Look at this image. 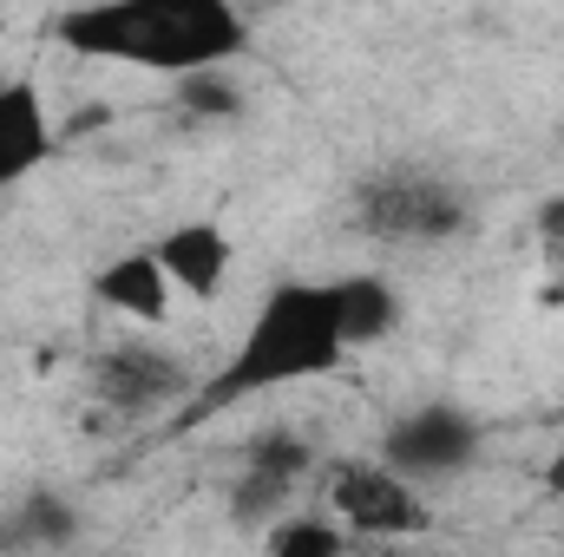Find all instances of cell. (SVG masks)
<instances>
[{
    "label": "cell",
    "mask_w": 564,
    "mask_h": 557,
    "mask_svg": "<svg viewBox=\"0 0 564 557\" xmlns=\"http://www.w3.org/2000/svg\"><path fill=\"white\" fill-rule=\"evenodd\" d=\"M308 466H315L308 439H295V433H263V439L243 452V472H237V512H243V518L276 512L282 499L302 485Z\"/></svg>",
    "instance_id": "10"
},
{
    "label": "cell",
    "mask_w": 564,
    "mask_h": 557,
    "mask_svg": "<svg viewBox=\"0 0 564 557\" xmlns=\"http://www.w3.org/2000/svg\"><path fill=\"white\" fill-rule=\"evenodd\" d=\"M341 354H348V335H341V315H335V282H276L257 302L230 361L210 381H197L191 414H224L250 394L322 381V374L341 368Z\"/></svg>",
    "instance_id": "2"
},
{
    "label": "cell",
    "mask_w": 564,
    "mask_h": 557,
    "mask_svg": "<svg viewBox=\"0 0 564 557\" xmlns=\"http://www.w3.org/2000/svg\"><path fill=\"white\" fill-rule=\"evenodd\" d=\"M545 492H552V499L564 505V446L552 452V459H545Z\"/></svg>",
    "instance_id": "16"
},
{
    "label": "cell",
    "mask_w": 564,
    "mask_h": 557,
    "mask_svg": "<svg viewBox=\"0 0 564 557\" xmlns=\"http://www.w3.org/2000/svg\"><path fill=\"white\" fill-rule=\"evenodd\" d=\"M335 315H341V335L348 348H368L381 335H394L401 321V295L388 276H335Z\"/></svg>",
    "instance_id": "11"
},
{
    "label": "cell",
    "mask_w": 564,
    "mask_h": 557,
    "mask_svg": "<svg viewBox=\"0 0 564 557\" xmlns=\"http://www.w3.org/2000/svg\"><path fill=\"white\" fill-rule=\"evenodd\" d=\"M53 157V112L33 79H0V190Z\"/></svg>",
    "instance_id": "8"
},
{
    "label": "cell",
    "mask_w": 564,
    "mask_h": 557,
    "mask_svg": "<svg viewBox=\"0 0 564 557\" xmlns=\"http://www.w3.org/2000/svg\"><path fill=\"white\" fill-rule=\"evenodd\" d=\"M93 394L112 407V414H158V407H177L197 394L191 368L164 348H144V341H119L93 361Z\"/></svg>",
    "instance_id": "6"
},
{
    "label": "cell",
    "mask_w": 564,
    "mask_h": 557,
    "mask_svg": "<svg viewBox=\"0 0 564 557\" xmlns=\"http://www.w3.org/2000/svg\"><path fill=\"white\" fill-rule=\"evenodd\" d=\"M322 505L355 532V538H414L426 532L421 485L394 472L381 452L375 459H335L322 479Z\"/></svg>",
    "instance_id": "4"
},
{
    "label": "cell",
    "mask_w": 564,
    "mask_h": 557,
    "mask_svg": "<svg viewBox=\"0 0 564 557\" xmlns=\"http://www.w3.org/2000/svg\"><path fill=\"white\" fill-rule=\"evenodd\" d=\"M381 459L394 472H408L414 485L426 479H453L479 459V419L453 401H426L414 414H401L388 433H381Z\"/></svg>",
    "instance_id": "5"
},
{
    "label": "cell",
    "mask_w": 564,
    "mask_h": 557,
    "mask_svg": "<svg viewBox=\"0 0 564 557\" xmlns=\"http://www.w3.org/2000/svg\"><path fill=\"white\" fill-rule=\"evenodd\" d=\"M93 295H99V308H112V315H126V321H144V328L171 321V302H177V288L164 276L158 250H126V256H112V263L93 276Z\"/></svg>",
    "instance_id": "9"
},
{
    "label": "cell",
    "mask_w": 564,
    "mask_h": 557,
    "mask_svg": "<svg viewBox=\"0 0 564 557\" xmlns=\"http://www.w3.org/2000/svg\"><path fill=\"white\" fill-rule=\"evenodd\" d=\"M539 237H545V250L564 263V197H552V204L539 210Z\"/></svg>",
    "instance_id": "15"
},
{
    "label": "cell",
    "mask_w": 564,
    "mask_h": 557,
    "mask_svg": "<svg viewBox=\"0 0 564 557\" xmlns=\"http://www.w3.org/2000/svg\"><path fill=\"white\" fill-rule=\"evenodd\" d=\"M355 223L375 243L433 250V243H453L473 223V197L453 177L426 171V164H388V171L355 184Z\"/></svg>",
    "instance_id": "3"
},
{
    "label": "cell",
    "mask_w": 564,
    "mask_h": 557,
    "mask_svg": "<svg viewBox=\"0 0 564 557\" xmlns=\"http://www.w3.org/2000/svg\"><path fill=\"white\" fill-rule=\"evenodd\" d=\"M177 106L197 112V119H237L243 112V92L224 79V66H204V73H184L177 79Z\"/></svg>",
    "instance_id": "14"
},
{
    "label": "cell",
    "mask_w": 564,
    "mask_h": 557,
    "mask_svg": "<svg viewBox=\"0 0 564 557\" xmlns=\"http://www.w3.org/2000/svg\"><path fill=\"white\" fill-rule=\"evenodd\" d=\"M158 263H164V276L177 295H191V302H210L224 276H230V263H237V243H230V230L224 223H210V217H191V223H171L158 243Z\"/></svg>",
    "instance_id": "7"
},
{
    "label": "cell",
    "mask_w": 564,
    "mask_h": 557,
    "mask_svg": "<svg viewBox=\"0 0 564 557\" xmlns=\"http://www.w3.org/2000/svg\"><path fill=\"white\" fill-rule=\"evenodd\" d=\"M53 40L86 59L184 79L204 66H230L250 46V20L237 0H86L53 20Z\"/></svg>",
    "instance_id": "1"
},
{
    "label": "cell",
    "mask_w": 564,
    "mask_h": 557,
    "mask_svg": "<svg viewBox=\"0 0 564 557\" xmlns=\"http://www.w3.org/2000/svg\"><path fill=\"white\" fill-rule=\"evenodd\" d=\"M355 532L335 518V512H302V518H282L270 525V551L276 557H335Z\"/></svg>",
    "instance_id": "12"
},
{
    "label": "cell",
    "mask_w": 564,
    "mask_h": 557,
    "mask_svg": "<svg viewBox=\"0 0 564 557\" xmlns=\"http://www.w3.org/2000/svg\"><path fill=\"white\" fill-rule=\"evenodd\" d=\"M79 525H73V512L66 505H53V499H26V505H13V518L0 525V545H66Z\"/></svg>",
    "instance_id": "13"
}]
</instances>
